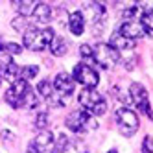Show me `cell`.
Wrapping results in <instances>:
<instances>
[{"mask_svg":"<svg viewBox=\"0 0 153 153\" xmlns=\"http://www.w3.org/2000/svg\"><path fill=\"white\" fill-rule=\"evenodd\" d=\"M6 102L19 109V107H35L37 105V98L35 92L31 91V87L28 85V81L24 79H19L15 83H11V87L6 91Z\"/></svg>","mask_w":153,"mask_h":153,"instance_id":"1","label":"cell"},{"mask_svg":"<svg viewBox=\"0 0 153 153\" xmlns=\"http://www.w3.org/2000/svg\"><path fill=\"white\" fill-rule=\"evenodd\" d=\"M53 37H56V35H53V30H50V28H45V30L30 28L28 31H24L22 41H24V46L28 50L42 52L46 46H50V42H52Z\"/></svg>","mask_w":153,"mask_h":153,"instance_id":"2","label":"cell"},{"mask_svg":"<svg viewBox=\"0 0 153 153\" xmlns=\"http://www.w3.org/2000/svg\"><path fill=\"white\" fill-rule=\"evenodd\" d=\"M79 103L83 105V109L87 113H91L94 116H102L107 111L105 100L102 98V94L94 89H83L79 92Z\"/></svg>","mask_w":153,"mask_h":153,"instance_id":"3","label":"cell"},{"mask_svg":"<svg viewBox=\"0 0 153 153\" xmlns=\"http://www.w3.org/2000/svg\"><path fill=\"white\" fill-rule=\"evenodd\" d=\"M67 127L72 131V133L83 135V133H89L91 129L96 127V120L87 111H74V113H70L67 116Z\"/></svg>","mask_w":153,"mask_h":153,"instance_id":"4","label":"cell"},{"mask_svg":"<svg viewBox=\"0 0 153 153\" xmlns=\"http://www.w3.org/2000/svg\"><path fill=\"white\" fill-rule=\"evenodd\" d=\"M114 118H116V126L120 129V133L124 137H133L138 129V118L137 114L127 107H120L116 109L114 113Z\"/></svg>","mask_w":153,"mask_h":153,"instance_id":"5","label":"cell"},{"mask_svg":"<svg viewBox=\"0 0 153 153\" xmlns=\"http://www.w3.org/2000/svg\"><path fill=\"white\" fill-rule=\"evenodd\" d=\"M129 96H131L133 103L137 105V109H138L142 114H146L148 118H153L151 105H149V100H148V91L140 83H131V87H129Z\"/></svg>","mask_w":153,"mask_h":153,"instance_id":"6","label":"cell"},{"mask_svg":"<svg viewBox=\"0 0 153 153\" xmlns=\"http://www.w3.org/2000/svg\"><path fill=\"white\" fill-rule=\"evenodd\" d=\"M52 153H89V149L78 138H68L67 135H59L53 142Z\"/></svg>","mask_w":153,"mask_h":153,"instance_id":"7","label":"cell"},{"mask_svg":"<svg viewBox=\"0 0 153 153\" xmlns=\"http://www.w3.org/2000/svg\"><path fill=\"white\" fill-rule=\"evenodd\" d=\"M94 59L102 68H111L120 61V53L113 46L100 42V45H96V48H94Z\"/></svg>","mask_w":153,"mask_h":153,"instance_id":"8","label":"cell"},{"mask_svg":"<svg viewBox=\"0 0 153 153\" xmlns=\"http://www.w3.org/2000/svg\"><path fill=\"white\" fill-rule=\"evenodd\" d=\"M74 79L79 81L85 89H94L98 85V81H100V76L96 74V70L91 65L79 63V65H76V68H74Z\"/></svg>","mask_w":153,"mask_h":153,"instance_id":"9","label":"cell"},{"mask_svg":"<svg viewBox=\"0 0 153 153\" xmlns=\"http://www.w3.org/2000/svg\"><path fill=\"white\" fill-rule=\"evenodd\" d=\"M53 91L59 96V100H65L74 92V79L67 72H59L53 79Z\"/></svg>","mask_w":153,"mask_h":153,"instance_id":"10","label":"cell"},{"mask_svg":"<svg viewBox=\"0 0 153 153\" xmlns=\"http://www.w3.org/2000/svg\"><path fill=\"white\" fill-rule=\"evenodd\" d=\"M19 72L20 68L15 65V61L9 57V56H0V79H6V81H19Z\"/></svg>","mask_w":153,"mask_h":153,"instance_id":"11","label":"cell"},{"mask_svg":"<svg viewBox=\"0 0 153 153\" xmlns=\"http://www.w3.org/2000/svg\"><path fill=\"white\" fill-rule=\"evenodd\" d=\"M83 9H85V13H87V19H89L96 28L100 26V24H103L105 13H107L103 4H100V2H87V4H83Z\"/></svg>","mask_w":153,"mask_h":153,"instance_id":"12","label":"cell"},{"mask_svg":"<svg viewBox=\"0 0 153 153\" xmlns=\"http://www.w3.org/2000/svg\"><path fill=\"white\" fill-rule=\"evenodd\" d=\"M120 33H122L124 37H127V39H131V41H137V39H140V37H144L148 31H146V28L142 26L138 20H126V22L120 26Z\"/></svg>","mask_w":153,"mask_h":153,"instance_id":"13","label":"cell"},{"mask_svg":"<svg viewBox=\"0 0 153 153\" xmlns=\"http://www.w3.org/2000/svg\"><path fill=\"white\" fill-rule=\"evenodd\" d=\"M37 92L45 98V100L50 103V105H65L61 100H59V96L56 94V91H53V85L50 83V81H46V79H42V81H39V85H37Z\"/></svg>","mask_w":153,"mask_h":153,"instance_id":"14","label":"cell"},{"mask_svg":"<svg viewBox=\"0 0 153 153\" xmlns=\"http://www.w3.org/2000/svg\"><path fill=\"white\" fill-rule=\"evenodd\" d=\"M109 46H113L116 52H126V50H133L135 48V41L124 37L120 31H114V33L111 35V42H109Z\"/></svg>","mask_w":153,"mask_h":153,"instance_id":"15","label":"cell"},{"mask_svg":"<svg viewBox=\"0 0 153 153\" xmlns=\"http://www.w3.org/2000/svg\"><path fill=\"white\" fill-rule=\"evenodd\" d=\"M31 15H33V20L39 24H48L50 20H52V9L48 4H35L33 7V11H31Z\"/></svg>","mask_w":153,"mask_h":153,"instance_id":"16","label":"cell"},{"mask_svg":"<svg viewBox=\"0 0 153 153\" xmlns=\"http://www.w3.org/2000/svg\"><path fill=\"white\" fill-rule=\"evenodd\" d=\"M53 142H56V138H53V135L46 129V131H41V133L37 135L33 146L42 153V151H46V149H52V148H53Z\"/></svg>","mask_w":153,"mask_h":153,"instance_id":"17","label":"cell"},{"mask_svg":"<svg viewBox=\"0 0 153 153\" xmlns=\"http://www.w3.org/2000/svg\"><path fill=\"white\" fill-rule=\"evenodd\" d=\"M68 28L74 35H81L85 30V15L81 11H74L68 17Z\"/></svg>","mask_w":153,"mask_h":153,"instance_id":"18","label":"cell"},{"mask_svg":"<svg viewBox=\"0 0 153 153\" xmlns=\"http://www.w3.org/2000/svg\"><path fill=\"white\" fill-rule=\"evenodd\" d=\"M50 50H52L53 56L61 57V56H65V53L68 52V42L65 41L63 37H53L52 42H50Z\"/></svg>","mask_w":153,"mask_h":153,"instance_id":"19","label":"cell"},{"mask_svg":"<svg viewBox=\"0 0 153 153\" xmlns=\"http://www.w3.org/2000/svg\"><path fill=\"white\" fill-rule=\"evenodd\" d=\"M0 52H4V56L11 57V53H20V52H22V48H20V45H17V42L4 41L2 37H0Z\"/></svg>","mask_w":153,"mask_h":153,"instance_id":"20","label":"cell"},{"mask_svg":"<svg viewBox=\"0 0 153 153\" xmlns=\"http://www.w3.org/2000/svg\"><path fill=\"white\" fill-rule=\"evenodd\" d=\"M13 7L19 11L20 17H28L30 11L35 7V4H33V2H30V0H26V2H13Z\"/></svg>","mask_w":153,"mask_h":153,"instance_id":"21","label":"cell"},{"mask_svg":"<svg viewBox=\"0 0 153 153\" xmlns=\"http://www.w3.org/2000/svg\"><path fill=\"white\" fill-rule=\"evenodd\" d=\"M37 72H39V68L35 67V65L22 67V68H20V72H19V78H20V79H24V81H30V79H33L35 76H37Z\"/></svg>","mask_w":153,"mask_h":153,"instance_id":"22","label":"cell"},{"mask_svg":"<svg viewBox=\"0 0 153 153\" xmlns=\"http://www.w3.org/2000/svg\"><path fill=\"white\" fill-rule=\"evenodd\" d=\"M13 28H17V31H22L24 33V30H30L28 28V17H17L15 20H13Z\"/></svg>","mask_w":153,"mask_h":153,"instance_id":"23","label":"cell"},{"mask_svg":"<svg viewBox=\"0 0 153 153\" xmlns=\"http://www.w3.org/2000/svg\"><path fill=\"white\" fill-rule=\"evenodd\" d=\"M35 126L41 131H46V127H48V114L46 113H39L37 118H35Z\"/></svg>","mask_w":153,"mask_h":153,"instance_id":"24","label":"cell"},{"mask_svg":"<svg viewBox=\"0 0 153 153\" xmlns=\"http://www.w3.org/2000/svg\"><path fill=\"white\" fill-rule=\"evenodd\" d=\"M79 53H81V57H83L85 61H87V59H94V48L89 46V45H81Z\"/></svg>","mask_w":153,"mask_h":153,"instance_id":"25","label":"cell"},{"mask_svg":"<svg viewBox=\"0 0 153 153\" xmlns=\"http://www.w3.org/2000/svg\"><path fill=\"white\" fill-rule=\"evenodd\" d=\"M142 153H153V138L146 137L142 140Z\"/></svg>","mask_w":153,"mask_h":153,"instance_id":"26","label":"cell"},{"mask_svg":"<svg viewBox=\"0 0 153 153\" xmlns=\"http://www.w3.org/2000/svg\"><path fill=\"white\" fill-rule=\"evenodd\" d=\"M26 153H41V151H39V149H37V148H35L33 144H31V146H30V148L26 149Z\"/></svg>","mask_w":153,"mask_h":153,"instance_id":"27","label":"cell"},{"mask_svg":"<svg viewBox=\"0 0 153 153\" xmlns=\"http://www.w3.org/2000/svg\"><path fill=\"white\" fill-rule=\"evenodd\" d=\"M107 153H118V151H116V149H109Z\"/></svg>","mask_w":153,"mask_h":153,"instance_id":"28","label":"cell"}]
</instances>
